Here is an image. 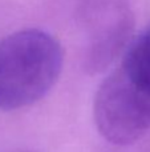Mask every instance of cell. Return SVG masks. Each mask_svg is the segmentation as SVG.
I'll use <instances>...</instances> for the list:
<instances>
[{"label":"cell","instance_id":"2","mask_svg":"<svg viewBox=\"0 0 150 152\" xmlns=\"http://www.w3.org/2000/svg\"><path fill=\"white\" fill-rule=\"evenodd\" d=\"M60 43L41 29H21L0 40V110L28 107L45 96L63 69Z\"/></svg>","mask_w":150,"mask_h":152},{"label":"cell","instance_id":"1","mask_svg":"<svg viewBox=\"0 0 150 152\" xmlns=\"http://www.w3.org/2000/svg\"><path fill=\"white\" fill-rule=\"evenodd\" d=\"M93 116L108 142L128 145L150 129V24L96 92Z\"/></svg>","mask_w":150,"mask_h":152},{"label":"cell","instance_id":"3","mask_svg":"<svg viewBox=\"0 0 150 152\" xmlns=\"http://www.w3.org/2000/svg\"><path fill=\"white\" fill-rule=\"evenodd\" d=\"M88 26L87 64L90 71L104 68L126 44L133 13L125 0H106L92 8Z\"/></svg>","mask_w":150,"mask_h":152},{"label":"cell","instance_id":"4","mask_svg":"<svg viewBox=\"0 0 150 152\" xmlns=\"http://www.w3.org/2000/svg\"><path fill=\"white\" fill-rule=\"evenodd\" d=\"M25 152H28V151H25Z\"/></svg>","mask_w":150,"mask_h":152}]
</instances>
